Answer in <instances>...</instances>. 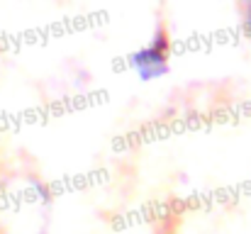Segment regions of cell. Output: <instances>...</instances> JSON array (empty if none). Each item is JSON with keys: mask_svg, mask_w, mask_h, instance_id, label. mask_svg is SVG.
Returning a JSON list of instances; mask_svg holds the SVG:
<instances>
[{"mask_svg": "<svg viewBox=\"0 0 251 234\" xmlns=\"http://www.w3.org/2000/svg\"><path fill=\"white\" fill-rule=\"evenodd\" d=\"M166 42H156L154 47H147L142 52H137L132 56V66L139 71L142 78H156L168 71V61H166V52H164Z\"/></svg>", "mask_w": 251, "mask_h": 234, "instance_id": "obj_1", "label": "cell"}]
</instances>
